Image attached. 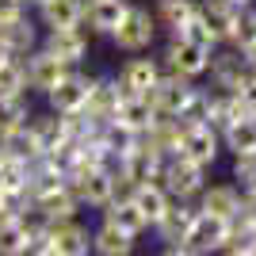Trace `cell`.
I'll use <instances>...</instances> for the list:
<instances>
[{
	"instance_id": "277c9868",
	"label": "cell",
	"mask_w": 256,
	"mask_h": 256,
	"mask_svg": "<svg viewBox=\"0 0 256 256\" xmlns=\"http://www.w3.org/2000/svg\"><path fill=\"white\" fill-rule=\"evenodd\" d=\"M226 241H230V222H226V218H214V214L195 210V218H192V226H188V234H184L180 245L192 248L195 256H210V252H222Z\"/></svg>"
},
{
	"instance_id": "e575fe53",
	"label": "cell",
	"mask_w": 256,
	"mask_h": 256,
	"mask_svg": "<svg viewBox=\"0 0 256 256\" xmlns=\"http://www.w3.org/2000/svg\"><path fill=\"white\" fill-rule=\"evenodd\" d=\"M234 180L241 184L245 192L256 188V153H241V157H234Z\"/></svg>"
},
{
	"instance_id": "d6a6232c",
	"label": "cell",
	"mask_w": 256,
	"mask_h": 256,
	"mask_svg": "<svg viewBox=\"0 0 256 256\" xmlns=\"http://www.w3.org/2000/svg\"><path fill=\"white\" fill-rule=\"evenodd\" d=\"M8 96H27V76H23V62L12 58L8 65H0V100Z\"/></svg>"
},
{
	"instance_id": "2e32d148",
	"label": "cell",
	"mask_w": 256,
	"mask_h": 256,
	"mask_svg": "<svg viewBox=\"0 0 256 256\" xmlns=\"http://www.w3.org/2000/svg\"><path fill=\"white\" fill-rule=\"evenodd\" d=\"M38 23L46 31L84 27V0H42L38 4Z\"/></svg>"
},
{
	"instance_id": "ab89813d",
	"label": "cell",
	"mask_w": 256,
	"mask_h": 256,
	"mask_svg": "<svg viewBox=\"0 0 256 256\" xmlns=\"http://www.w3.org/2000/svg\"><path fill=\"white\" fill-rule=\"evenodd\" d=\"M237 54H241V62H245L248 73H256V42H248L245 50H237Z\"/></svg>"
},
{
	"instance_id": "74e56055",
	"label": "cell",
	"mask_w": 256,
	"mask_h": 256,
	"mask_svg": "<svg viewBox=\"0 0 256 256\" xmlns=\"http://www.w3.org/2000/svg\"><path fill=\"white\" fill-rule=\"evenodd\" d=\"M27 16V0H0V23L23 20Z\"/></svg>"
},
{
	"instance_id": "8d00e7d4",
	"label": "cell",
	"mask_w": 256,
	"mask_h": 256,
	"mask_svg": "<svg viewBox=\"0 0 256 256\" xmlns=\"http://www.w3.org/2000/svg\"><path fill=\"white\" fill-rule=\"evenodd\" d=\"M237 100H241V107H245L248 115H256V73H245V80L237 84V92H234Z\"/></svg>"
},
{
	"instance_id": "5bb4252c",
	"label": "cell",
	"mask_w": 256,
	"mask_h": 256,
	"mask_svg": "<svg viewBox=\"0 0 256 256\" xmlns=\"http://www.w3.org/2000/svg\"><path fill=\"white\" fill-rule=\"evenodd\" d=\"M195 210L234 222L237 214H241V192H237L234 184H210V188L199 192V206H195Z\"/></svg>"
},
{
	"instance_id": "e0dca14e",
	"label": "cell",
	"mask_w": 256,
	"mask_h": 256,
	"mask_svg": "<svg viewBox=\"0 0 256 256\" xmlns=\"http://www.w3.org/2000/svg\"><path fill=\"white\" fill-rule=\"evenodd\" d=\"M157 111H153V104H150V96H122V104H118V111H115V126H122V130H130V134H146V130L157 122Z\"/></svg>"
},
{
	"instance_id": "83f0119b",
	"label": "cell",
	"mask_w": 256,
	"mask_h": 256,
	"mask_svg": "<svg viewBox=\"0 0 256 256\" xmlns=\"http://www.w3.org/2000/svg\"><path fill=\"white\" fill-rule=\"evenodd\" d=\"M92 252L96 256H134V237L104 222L96 234H92Z\"/></svg>"
},
{
	"instance_id": "1f68e13d",
	"label": "cell",
	"mask_w": 256,
	"mask_h": 256,
	"mask_svg": "<svg viewBox=\"0 0 256 256\" xmlns=\"http://www.w3.org/2000/svg\"><path fill=\"white\" fill-rule=\"evenodd\" d=\"M206 115H210V92H206V88H195L192 96H188V104L180 107L176 122H180V126H206Z\"/></svg>"
},
{
	"instance_id": "30bf717a",
	"label": "cell",
	"mask_w": 256,
	"mask_h": 256,
	"mask_svg": "<svg viewBox=\"0 0 256 256\" xmlns=\"http://www.w3.org/2000/svg\"><path fill=\"white\" fill-rule=\"evenodd\" d=\"M164 73L160 69L157 58H142V54H134L122 69H118V88H122V96H150V88L157 84V76Z\"/></svg>"
},
{
	"instance_id": "7c38bea8",
	"label": "cell",
	"mask_w": 256,
	"mask_h": 256,
	"mask_svg": "<svg viewBox=\"0 0 256 256\" xmlns=\"http://www.w3.org/2000/svg\"><path fill=\"white\" fill-rule=\"evenodd\" d=\"M46 241H50L54 256H88V252H92V234H88L76 218H69V222H54L50 230H46Z\"/></svg>"
},
{
	"instance_id": "836d02e7",
	"label": "cell",
	"mask_w": 256,
	"mask_h": 256,
	"mask_svg": "<svg viewBox=\"0 0 256 256\" xmlns=\"http://www.w3.org/2000/svg\"><path fill=\"white\" fill-rule=\"evenodd\" d=\"M248 42H256V8H241V16H237V31H234V38H230L234 50H245Z\"/></svg>"
},
{
	"instance_id": "60d3db41",
	"label": "cell",
	"mask_w": 256,
	"mask_h": 256,
	"mask_svg": "<svg viewBox=\"0 0 256 256\" xmlns=\"http://www.w3.org/2000/svg\"><path fill=\"white\" fill-rule=\"evenodd\" d=\"M160 256H195V252H192V248H184V245H164Z\"/></svg>"
},
{
	"instance_id": "b9f144b4",
	"label": "cell",
	"mask_w": 256,
	"mask_h": 256,
	"mask_svg": "<svg viewBox=\"0 0 256 256\" xmlns=\"http://www.w3.org/2000/svg\"><path fill=\"white\" fill-rule=\"evenodd\" d=\"M226 4H234V8H252L256 0H226Z\"/></svg>"
},
{
	"instance_id": "f1b7e54d",
	"label": "cell",
	"mask_w": 256,
	"mask_h": 256,
	"mask_svg": "<svg viewBox=\"0 0 256 256\" xmlns=\"http://www.w3.org/2000/svg\"><path fill=\"white\" fill-rule=\"evenodd\" d=\"M0 150L8 153V157H16V160H38L42 157V150H38V138H34V130H31V122H23V126H16L8 134V138L0 142Z\"/></svg>"
},
{
	"instance_id": "52a82bcc",
	"label": "cell",
	"mask_w": 256,
	"mask_h": 256,
	"mask_svg": "<svg viewBox=\"0 0 256 256\" xmlns=\"http://www.w3.org/2000/svg\"><path fill=\"white\" fill-rule=\"evenodd\" d=\"M192 92H195V84L188 80V76L168 73V69H164V73L157 76V84L150 88V104H153V111H157L160 118H176Z\"/></svg>"
},
{
	"instance_id": "ac0fdd59",
	"label": "cell",
	"mask_w": 256,
	"mask_h": 256,
	"mask_svg": "<svg viewBox=\"0 0 256 256\" xmlns=\"http://www.w3.org/2000/svg\"><path fill=\"white\" fill-rule=\"evenodd\" d=\"M126 8H130V0H84L88 31L111 38V31H115L118 23H122V16H126Z\"/></svg>"
},
{
	"instance_id": "6da1fadb",
	"label": "cell",
	"mask_w": 256,
	"mask_h": 256,
	"mask_svg": "<svg viewBox=\"0 0 256 256\" xmlns=\"http://www.w3.org/2000/svg\"><path fill=\"white\" fill-rule=\"evenodd\" d=\"M157 31H160L157 16H153L150 8L130 4L126 16H122V23L111 31V42H115L122 54H146V50H153V42H157Z\"/></svg>"
},
{
	"instance_id": "bcb514c9",
	"label": "cell",
	"mask_w": 256,
	"mask_h": 256,
	"mask_svg": "<svg viewBox=\"0 0 256 256\" xmlns=\"http://www.w3.org/2000/svg\"><path fill=\"white\" fill-rule=\"evenodd\" d=\"M0 157H4V150H0Z\"/></svg>"
},
{
	"instance_id": "9a60e30c",
	"label": "cell",
	"mask_w": 256,
	"mask_h": 256,
	"mask_svg": "<svg viewBox=\"0 0 256 256\" xmlns=\"http://www.w3.org/2000/svg\"><path fill=\"white\" fill-rule=\"evenodd\" d=\"M237 16H241V8L226 4V0H199V20L206 23V31L214 34V42H230V38H234Z\"/></svg>"
},
{
	"instance_id": "9c48e42d",
	"label": "cell",
	"mask_w": 256,
	"mask_h": 256,
	"mask_svg": "<svg viewBox=\"0 0 256 256\" xmlns=\"http://www.w3.org/2000/svg\"><path fill=\"white\" fill-rule=\"evenodd\" d=\"M180 157H188L192 164H199V168H210L214 160H218V153H222V138H218V130L210 126H184L180 134Z\"/></svg>"
},
{
	"instance_id": "d4e9b609",
	"label": "cell",
	"mask_w": 256,
	"mask_h": 256,
	"mask_svg": "<svg viewBox=\"0 0 256 256\" xmlns=\"http://www.w3.org/2000/svg\"><path fill=\"white\" fill-rule=\"evenodd\" d=\"M130 203L138 206L142 210V218H146V222H157L160 214H164V206L172 203L168 199V192H164V188H160V180H150V184H138V188H130V195H126Z\"/></svg>"
},
{
	"instance_id": "cb8c5ba5",
	"label": "cell",
	"mask_w": 256,
	"mask_h": 256,
	"mask_svg": "<svg viewBox=\"0 0 256 256\" xmlns=\"http://www.w3.org/2000/svg\"><path fill=\"white\" fill-rule=\"evenodd\" d=\"M34 206L42 210V218L46 222H69V218H76L80 214V203H76V195H73V188L65 184V188H58V192H50V195H38L34 199Z\"/></svg>"
},
{
	"instance_id": "4316f807",
	"label": "cell",
	"mask_w": 256,
	"mask_h": 256,
	"mask_svg": "<svg viewBox=\"0 0 256 256\" xmlns=\"http://www.w3.org/2000/svg\"><path fill=\"white\" fill-rule=\"evenodd\" d=\"M218 138H222V146L234 153V157H241V153H256V115L234 118Z\"/></svg>"
},
{
	"instance_id": "ffe728a7",
	"label": "cell",
	"mask_w": 256,
	"mask_h": 256,
	"mask_svg": "<svg viewBox=\"0 0 256 256\" xmlns=\"http://www.w3.org/2000/svg\"><path fill=\"white\" fill-rule=\"evenodd\" d=\"M192 218H195V206L172 199V203L164 206V214L153 222V230H157V237L164 241V245H180L184 234H188V226H192Z\"/></svg>"
},
{
	"instance_id": "f546056e",
	"label": "cell",
	"mask_w": 256,
	"mask_h": 256,
	"mask_svg": "<svg viewBox=\"0 0 256 256\" xmlns=\"http://www.w3.org/2000/svg\"><path fill=\"white\" fill-rule=\"evenodd\" d=\"M27 230L16 214H0V256H27Z\"/></svg>"
},
{
	"instance_id": "7bdbcfd3",
	"label": "cell",
	"mask_w": 256,
	"mask_h": 256,
	"mask_svg": "<svg viewBox=\"0 0 256 256\" xmlns=\"http://www.w3.org/2000/svg\"><path fill=\"white\" fill-rule=\"evenodd\" d=\"M8 62H12V54L4 50V46H0V65H8ZM16 62H20V58H16Z\"/></svg>"
},
{
	"instance_id": "4fadbf2b",
	"label": "cell",
	"mask_w": 256,
	"mask_h": 256,
	"mask_svg": "<svg viewBox=\"0 0 256 256\" xmlns=\"http://www.w3.org/2000/svg\"><path fill=\"white\" fill-rule=\"evenodd\" d=\"M122 104V88L118 80L111 76H92V88H88V104H84V115L96 118V122H111Z\"/></svg>"
},
{
	"instance_id": "f6af8a7d",
	"label": "cell",
	"mask_w": 256,
	"mask_h": 256,
	"mask_svg": "<svg viewBox=\"0 0 256 256\" xmlns=\"http://www.w3.org/2000/svg\"><path fill=\"white\" fill-rule=\"evenodd\" d=\"M27 4H34V8H38V4H42V0H27Z\"/></svg>"
},
{
	"instance_id": "7402d4cb",
	"label": "cell",
	"mask_w": 256,
	"mask_h": 256,
	"mask_svg": "<svg viewBox=\"0 0 256 256\" xmlns=\"http://www.w3.org/2000/svg\"><path fill=\"white\" fill-rule=\"evenodd\" d=\"M206 73H210L214 88L218 92H237V84L245 80V62H241V54H210V65H206Z\"/></svg>"
},
{
	"instance_id": "603a6c76",
	"label": "cell",
	"mask_w": 256,
	"mask_h": 256,
	"mask_svg": "<svg viewBox=\"0 0 256 256\" xmlns=\"http://www.w3.org/2000/svg\"><path fill=\"white\" fill-rule=\"evenodd\" d=\"M104 222L115 226V230H122V234H130V237H138L142 230H150V222L142 218V210L130 203L126 195H115V199L104 206Z\"/></svg>"
},
{
	"instance_id": "484cf974",
	"label": "cell",
	"mask_w": 256,
	"mask_h": 256,
	"mask_svg": "<svg viewBox=\"0 0 256 256\" xmlns=\"http://www.w3.org/2000/svg\"><path fill=\"white\" fill-rule=\"evenodd\" d=\"M153 16H157V27H164L168 34H180L199 16V0H160Z\"/></svg>"
},
{
	"instance_id": "f35d334b",
	"label": "cell",
	"mask_w": 256,
	"mask_h": 256,
	"mask_svg": "<svg viewBox=\"0 0 256 256\" xmlns=\"http://www.w3.org/2000/svg\"><path fill=\"white\" fill-rule=\"evenodd\" d=\"M237 218H245V222H252V226H256V188L241 195V214H237Z\"/></svg>"
},
{
	"instance_id": "d590c367",
	"label": "cell",
	"mask_w": 256,
	"mask_h": 256,
	"mask_svg": "<svg viewBox=\"0 0 256 256\" xmlns=\"http://www.w3.org/2000/svg\"><path fill=\"white\" fill-rule=\"evenodd\" d=\"M184 38H192V42H199V46H206V50H218V42H214V34L206 31V23L199 20V16H195L192 23H188V27H184Z\"/></svg>"
},
{
	"instance_id": "7dc6e473",
	"label": "cell",
	"mask_w": 256,
	"mask_h": 256,
	"mask_svg": "<svg viewBox=\"0 0 256 256\" xmlns=\"http://www.w3.org/2000/svg\"><path fill=\"white\" fill-rule=\"evenodd\" d=\"M252 8H256V4H252Z\"/></svg>"
},
{
	"instance_id": "44dd1931",
	"label": "cell",
	"mask_w": 256,
	"mask_h": 256,
	"mask_svg": "<svg viewBox=\"0 0 256 256\" xmlns=\"http://www.w3.org/2000/svg\"><path fill=\"white\" fill-rule=\"evenodd\" d=\"M34 130V138H38V150L42 153H58L69 146V126H65V115H54V111H46V115H31L27 118Z\"/></svg>"
},
{
	"instance_id": "7a4b0ae2",
	"label": "cell",
	"mask_w": 256,
	"mask_h": 256,
	"mask_svg": "<svg viewBox=\"0 0 256 256\" xmlns=\"http://www.w3.org/2000/svg\"><path fill=\"white\" fill-rule=\"evenodd\" d=\"M160 188L168 192V199L188 203V199H195L206 188V168L192 164L180 153H172V157H164V168H160Z\"/></svg>"
},
{
	"instance_id": "8992f818",
	"label": "cell",
	"mask_w": 256,
	"mask_h": 256,
	"mask_svg": "<svg viewBox=\"0 0 256 256\" xmlns=\"http://www.w3.org/2000/svg\"><path fill=\"white\" fill-rule=\"evenodd\" d=\"M88 88H92V76L69 69V73L46 92V104H50L54 115H80L84 104H88Z\"/></svg>"
},
{
	"instance_id": "d6986e66",
	"label": "cell",
	"mask_w": 256,
	"mask_h": 256,
	"mask_svg": "<svg viewBox=\"0 0 256 256\" xmlns=\"http://www.w3.org/2000/svg\"><path fill=\"white\" fill-rule=\"evenodd\" d=\"M0 46H4L12 58H20V62L31 50H38V27L31 23V16L12 20V23H0Z\"/></svg>"
},
{
	"instance_id": "ee69618b",
	"label": "cell",
	"mask_w": 256,
	"mask_h": 256,
	"mask_svg": "<svg viewBox=\"0 0 256 256\" xmlns=\"http://www.w3.org/2000/svg\"><path fill=\"white\" fill-rule=\"evenodd\" d=\"M226 256H256V252H226Z\"/></svg>"
},
{
	"instance_id": "3957f363",
	"label": "cell",
	"mask_w": 256,
	"mask_h": 256,
	"mask_svg": "<svg viewBox=\"0 0 256 256\" xmlns=\"http://www.w3.org/2000/svg\"><path fill=\"white\" fill-rule=\"evenodd\" d=\"M210 54H214V50L192 42V38H184V34H168V46H164V69H168V73L188 76V80H195V76L206 73Z\"/></svg>"
},
{
	"instance_id": "8fae6325",
	"label": "cell",
	"mask_w": 256,
	"mask_h": 256,
	"mask_svg": "<svg viewBox=\"0 0 256 256\" xmlns=\"http://www.w3.org/2000/svg\"><path fill=\"white\" fill-rule=\"evenodd\" d=\"M42 50H50L58 62H65L69 69H76V65L88 58V34H84V27H65V31H46V38L42 42Z\"/></svg>"
},
{
	"instance_id": "ba28073f",
	"label": "cell",
	"mask_w": 256,
	"mask_h": 256,
	"mask_svg": "<svg viewBox=\"0 0 256 256\" xmlns=\"http://www.w3.org/2000/svg\"><path fill=\"white\" fill-rule=\"evenodd\" d=\"M65 73H69V65L58 62V58H54L50 50H42V46H38V50H31L27 58H23V76H27V92H42V96H46V92H50V88L58 84Z\"/></svg>"
},
{
	"instance_id": "4dcf8cb0",
	"label": "cell",
	"mask_w": 256,
	"mask_h": 256,
	"mask_svg": "<svg viewBox=\"0 0 256 256\" xmlns=\"http://www.w3.org/2000/svg\"><path fill=\"white\" fill-rule=\"evenodd\" d=\"M31 118V100L27 96H8V100H0V142L8 138L16 126H23Z\"/></svg>"
},
{
	"instance_id": "5b68a950",
	"label": "cell",
	"mask_w": 256,
	"mask_h": 256,
	"mask_svg": "<svg viewBox=\"0 0 256 256\" xmlns=\"http://www.w3.org/2000/svg\"><path fill=\"white\" fill-rule=\"evenodd\" d=\"M69 188H73L80 206H100L104 210L115 199V172L111 168H80L69 172Z\"/></svg>"
}]
</instances>
